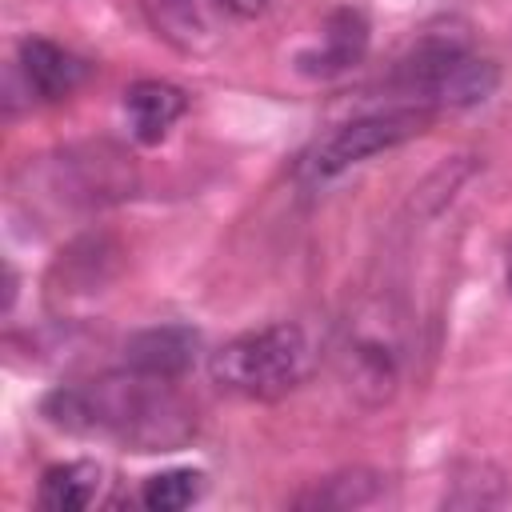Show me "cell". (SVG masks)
Listing matches in <instances>:
<instances>
[{
    "mask_svg": "<svg viewBox=\"0 0 512 512\" xmlns=\"http://www.w3.org/2000/svg\"><path fill=\"white\" fill-rule=\"evenodd\" d=\"M100 488H104V468L96 460H64V464L44 468L36 500L48 512H80L96 504Z\"/></svg>",
    "mask_w": 512,
    "mask_h": 512,
    "instance_id": "cell-14",
    "label": "cell"
},
{
    "mask_svg": "<svg viewBox=\"0 0 512 512\" xmlns=\"http://www.w3.org/2000/svg\"><path fill=\"white\" fill-rule=\"evenodd\" d=\"M408 316L392 296L360 300L336 328L332 368L352 400L384 408L408 372Z\"/></svg>",
    "mask_w": 512,
    "mask_h": 512,
    "instance_id": "cell-2",
    "label": "cell"
},
{
    "mask_svg": "<svg viewBox=\"0 0 512 512\" xmlns=\"http://www.w3.org/2000/svg\"><path fill=\"white\" fill-rule=\"evenodd\" d=\"M316 344L304 324L276 320L232 336L208 356V376L216 388L244 400H280L296 392L316 368Z\"/></svg>",
    "mask_w": 512,
    "mask_h": 512,
    "instance_id": "cell-3",
    "label": "cell"
},
{
    "mask_svg": "<svg viewBox=\"0 0 512 512\" xmlns=\"http://www.w3.org/2000/svg\"><path fill=\"white\" fill-rule=\"evenodd\" d=\"M436 108L428 104H396V108H380V112H364L340 128H332L328 136H320L304 160H300V180L308 184H324L336 180L340 172L364 164L376 152L400 148L408 140H416L420 132H428Z\"/></svg>",
    "mask_w": 512,
    "mask_h": 512,
    "instance_id": "cell-5",
    "label": "cell"
},
{
    "mask_svg": "<svg viewBox=\"0 0 512 512\" xmlns=\"http://www.w3.org/2000/svg\"><path fill=\"white\" fill-rule=\"evenodd\" d=\"M396 84L420 92L428 108H476L500 88V68L472 56L464 40L432 32L396 64Z\"/></svg>",
    "mask_w": 512,
    "mask_h": 512,
    "instance_id": "cell-4",
    "label": "cell"
},
{
    "mask_svg": "<svg viewBox=\"0 0 512 512\" xmlns=\"http://www.w3.org/2000/svg\"><path fill=\"white\" fill-rule=\"evenodd\" d=\"M40 416L68 436L112 440L132 452H176L196 436V408L176 392V380L132 368L56 384L44 392Z\"/></svg>",
    "mask_w": 512,
    "mask_h": 512,
    "instance_id": "cell-1",
    "label": "cell"
},
{
    "mask_svg": "<svg viewBox=\"0 0 512 512\" xmlns=\"http://www.w3.org/2000/svg\"><path fill=\"white\" fill-rule=\"evenodd\" d=\"M56 168V188L64 200L84 204V208H104L136 196V164L124 148L108 140H88L72 144L52 160Z\"/></svg>",
    "mask_w": 512,
    "mask_h": 512,
    "instance_id": "cell-6",
    "label": "cell"
},
{
    "mask_svg": "<svg viewBox=\"0 0 512 512\" xmlns=\"http://www.w3.org/2000/svg\"><path fill=\"white\" fill-rule=\"evenodd\" d=\"M384 480L388 476L376 472V468H344V472H332V476L316 480L300 496H292V508H312V512L364 508V504H376L384 496Z\"/></svg>",
    "mask_w": 512,
    "mask_h": 512,
    "instance_id": "cell-13",
    "label": "cell"
},
{
    "mask_svg": "<svg viewBox=\"0 0 512 512\" xmlns=\"http://www.w3.org/2000/svg\"><path fill=\"white\" fill-rule=\"evenodd\" d=\"M504 496H508L504 472H496L492 464H464L452 476V488L444 492V504L448 508H488V504H500Z\"/></svg>",
    "mask_w": 512,
    "mask_h": 512,
    "instance_id": "cell-16",
    "label": "cell"
},
{
    "mask_svg": "<svg viewBox=\"0 0 512 512\" xmlns=\"http://www.w3.org/2000/svg\"><path fill=\"white\" fill-rule=\"evenodd\" d=\"M16 76L24 84V92L32 100H44V104H56V100H68L92 72V64L76 52H68L64 44L48 40V36H24L16 44Z\"/></svg>",
    "mask_w": 512,
    "mask_h": 512,
    "instance_id": "cell-7",
    "label": "cell"
},
{
    "mask_svg": "<svg viewBox=\"0 0 512 512\" xmlns=\"http://www.w3.org/2000/svg\"><path fill=\"white\" fill-rule=\"evenodd\" d=\"M116 256L120 248L108 236H84L76 240L52 268V292L64 296H92L116 276Z\"/></svg>",
    "mask_w": 512,
    "mask_h": 512,
    "instance_id": "cell-12",
    "label": "cell"
},
{
    "mask_svg": "<svg viewBox=\"0 0 512 512\" xmlns=\"http://www.w3.org/2000/svg\"><path fill=\"white\" fill-rule=\"evenodd\" d=\"M200 352V332L188 324H152L124 340V368L156 376V380H180Z\"/></svg>",
    "mask_w": 512,
    "mask_h": 512,
    "instance_id": "cell-9",
    "label": "cell"
},
{
    "mask_svg": "<svg viewBox=\"0 0 512 512\" xmlns=\"http://www.w3.org/2000/svg\"><path fill=\"white\" fill-rule=\"evenodd\" d=\"M216 4H220V12H228L236 20H252V16H260L268 8V0H216Z\"/></svg>",
    "mask_w": 512,
    "mask_h": 512,
    "instance_id": "cell-17",
    "label": "cell"
},
{
    "mask_svg": "<svg viewBox=\"0 0 512 512\" xmlns=\"http://www.w3.org/2000/svg\"><path fill=\"white\" fill-rule=\"evenodd\" d=\"M204 496V472L200 468H168L140 484V504L152 512H180Z\"/></svg>",
    "mask_w": 512,
    "mask_h": 512,
    "instance_id": "cell-15",
    "label": "cell"
},
{
    "mask_svg": "<svg viewBox=\"0 0 512 512\" xmlns=\"http://www.w3.org/2000/svg\"><path fill=\"white\" fill-rule=\"evenodd\" d=\"M184 112H188V92L168 80H136L124 88V116L140 144H160Z\"/></svg>",
    "mask_w": 512,
    "mask_h": 512,
    "instance_id": "cell-11",
    "label": "cell"
},
{
    "mask_svg": "<svg viewBox=\"0 0 512 512\" xmlns=\"http://www.w3.org/2000/svg\"><path fill=\"white\" fill-rule=\"evenodd\" d=\"M368 40H372V28H368L364 12L360 8H336L320 24V40L312 48L296 52V72L308 80H336L368 56Z\"/></svg>",
    "mask_w": 512,
    "mask_h": 512,
    "instance_id": "cell-8",
    "label": "cell"
},
{
    "mask_svg": "<svg viewBox=\"0 0 512 512\" xmlns=\"http://www.w3.org/2000/svg\"><path fill=\"white\" fill-rule=\"evenodd\" d=\"M140 4L156 36H164L176 52H208L220 40L216 0H140Z\"/></svg>",
    "mask_w": 512,
    "mask_h": 512,
    "instance_id": "cell-10",
    "label": "cell"
}]
</instances>
